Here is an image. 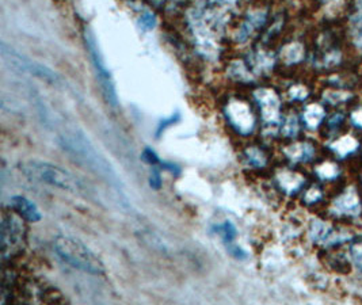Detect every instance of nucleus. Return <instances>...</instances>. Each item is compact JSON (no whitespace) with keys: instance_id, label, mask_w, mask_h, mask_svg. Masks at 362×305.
I'll use <instances>...</instances> for the list:
<instances>
[{"instance_id":"obj_28","label":"nucleus","mask_w":362,"mask_h":305,"mask_svg":"<svg viewBox=\"0 0 362 305\" xmlns=\"http://www.w3.org/2000/svg\"><path fill=\"white\" fill-rule=\"evenodd\" d=\"M289 96L292 97V99H298V100H301V99H305V97L308 96V91H307L303 86H295V87H292V88H291Z\"/></svg>"},{"instance_id":"obj_8","label":"nucleus","mask_w":362,"mask_h":305,"mask_svg":"<svg viewBox=\"0 0 362 305\" xmlns=\"http://www.w3.org/2000/svg\"><path fill=\"white\" fill-rule=\"evenodd\" d=\"M254 98L261 109V115L266 125H274L280 121L281 102L276 91L270 88H259L254 93Z\"/></svg>"},{"instance_id":"obj_24","label":"nucleus","mask_w":362,"mask_h":305,"mask_svg":"<svg viewBox=\"0 0 362 305\" xmlns=\"http://www.w3.org/2000/svg\"><path fill=\"white\" fill-rule=\"evenodd\" d=\"M284 134L286 137H295L298 130V125H297V118L295 115H289L284 124Z\"/></svg>"},{"instance_id":"obj_14","label":"nucleus","mask_w":362,"mask_h":305,"mask_svg":"<svg viewBox=\"0 0 362 305\" xmlns=\"http://www.w3.org/2000/svg\"><path fill=\"white\" fill-rule=\"evenodd\" d=\"M323 118H325V110H323L322 106H319L316 103L307 106L305 110H304V114H303V120H304L305 125L308 128L313 129V130H315L322 124Z\"/></svg>"},{"instance_id":"obj_23","label":"nucleus","mask_w":362,"mask_h":305,"mask_svg":"<svg viewBox=\"0 0 362 305\" xmlns=\"http://www.w3.org/2000/svg\"><path fill=\"white\" fill-rule=\"evenodd\" d=\"M180 120H181V114L180 113H175V114L170 115L168 118L160 120V122H159V125L156 128V136L159 137L165 130H167L170 127H173V125H175L177 122H180Z\"/></svg>"},{"instance_id":"obj_12","label":"nucleus","mask_w":362,"mask_h":305,"mask_svg":"<svg viewBox=\"0 0 362 305\" xmlns=\"http://www.w3.org/2000/svg\"><path fill=\"white\" fill-rule=\"evenodd\" d=\"M279 183H280L281 189L286 194L296 193L297 190L303 186L304 183V178L298 175L296 173H289V171H284L279 174Z\"/></svg>"},{"instance_id":"obj_6","label":"nucleus","mask_w":362,"mask_h":305,"mask_svg":"<svg viewBox=\"0 0 362 305\" xmlns=\"http://www.w3.org/2000/svg\"><path fill=\"white\" fill-rule=\"evenodd\" d=\"M226 117L230 127L240 134H250L255 128V117L247 102L242 99H230L226 106Z\"/></svg>"},{"instance_id":"obj_25","label":"nucleus","mask_w":362,"mask_h":305,"mask_svg":"<svg viewBox=\"0 0 362 305\" xmlns=\"http://www.w3.org/2000/svg\"><path fill=\"white\" fill-rule=\"evenodd\" d=\"M141 159L144 163H147L149 166H156L160 163L159 156L156 155V152L152 149V148H146L144 152L141 154Z\"/></svg>"},{"instance_id":"obj_4","label":"nucleus","mask_w":362,"mask_h":305,"mask_svg":"<svg viewBox=\"0 0 362 305\" xmlns=\"http://www.w3.org/2000/svg\"><path fill=\"white\" fill-rule=\"evenodd\" d=\"M1 57L4 63L8 65L13 71L19 74H29L34 78H38L41 81H47L49 84H60V76L48 68L47 65L40 64L32 59L18 53L17 50L8 47L6 42L1 44Z\"/></svg>"},{"instance_id":"obj_16","label":"nucleus","mask_w":362,"mask_h":305,"mask_svg":"<svg viewBox=\"0 0 362 305\" xmlns=\"http://www.w3.org/2000/svg\"><path fill=\"white\" fill-rule=\"evenodd\" d=\"M303 54H304V49L297 42H292L291 45H286L285 48L282 49V53H281L282 60L286 64L298 63L303 59Z\"/></svg>"},{"instance_id":"obj_32","label":"nucleus","mask_w":362,"mask_h":305,"mask_svg":"<svg viewBox=\"0 0 362 305\" xmlns=\"http://www.w3.org/2000/svg\"><path fill=\"white\" fill-rule=\"evenodd\" d=\"M351 121H353V124L356 127L362 128V110H357V112L353 113L351 114Z\"/></svg>"},{"instance_id":"obj_21","label":"nucleus","mask_w":362,"mask_h":305,"mask_svg":"<svg viewBox=\"0 0 362 305\" xmlns=\"http://www.w3.org/2000/svg\"><path fill=\"white\" fill-rule=\"evenodd\" d=\"M329 231L327 225L323 224L320 221H315L311 226V238L316 241H326L329 236Z\"/></svg>"},{"instance_id":"obj_5","label":"nucleus","mask_w":362,"mask_h":305,"mask_svg":"<svg viewBox=\"0 0 362 305\" xmlns=\"http://www.w3.org/2000/svg\"><path fill=\"white\" fill-rule=\"evenodd\" d=\"M84 42H86V48L90 53V59L94 65L102 94L107 100V103H110L115 108L118 105V97H117V91H115V81L112 79V75L105 65L102 53L99 50L98 44L95 40V35L90 30H86L84 32Z\"/></svg>"},{"instance_id":"obj_9","label":"nucleus","mask_w":362,"mask_h":305,"mask_svg":"<svg viewBox=\"0 0 362 305\" xmlns=\"http://www.w3.org/2000/svg\"><path fill=\"white\" fill-rule=\"evenodd\" d=\"M10 204L13 205V209L17 210L18 214L21 217H23L25 220L30 221V223H38L42 219V214L40 212L38 207L34 204L33 201H30L29 198L23 197V195H14L10 200Z\"/></svg>"},{"instance_id":"obj_29","label":"nucleus","mask_w":362,"mask_h":305,"mask_svg":"<svg viewBox=\"0 0 362 305\" xmlns=\"http://www.w3.org/2000/svg\"><path fill=\"white\" fill-rule=\"evenodd\" d=\"M160 166H162L163 170L170 171V173H173V174H175V175H180V173H181V168H180L175 163H171V161H160Z\"/></svg>"},{"instance_id":"obj_20","label":"nucleus","mask_w":362,"mask_h":305,"mask_svg":"<svg viewBox=\"0 0 362 305\" xmlns=\"http://www.w3.org/2000/svg\"><path fill=\"white\" fill-rule=\"evenodd\" d=\"M316 173L323 179H332L339 174V170L334 163H323L316 168Z\"/></svg>"},{"instance_id":"obj_2","label":"nucleus","mask_w":362,"mask_h":305,"mask_svg":"<svg viewBox=\"0 0 362 305\" xmlns=\"http://www.w3.org/2000/svg\"><path fill=\"white\" fill-rule=\"evenodd\" d=\"M19 170L26 178L33 182L45 183L53 188L62 189L68 193L81 194L84 197H90L93 190L82 178L74 175L56 164L48 161H30L19 164Z\"/></svg>"},{"instance_id":"obj_15","label":"nucleus","mask_w":362,"mask_h":305,"mask_svg":"<svg viewBox=\"0 0 362 305\" xmlns=\"http://www.w3.org/2000/svg\"><path fill=\"white\" fill-rule=\"evenodd\" d=\"M329 146H331V149H332L337 155H339V156L344 158L346 155L351 154L353 151H356L357 146H358V143H357V140H356L354 137L345 136V137L337 140L335 143H332Z\"/></svg>"},{"instance_id":"obj_31","label":"nucleus","mask_w":362,"mask_h":305,"mask_svg":"<svg viewBox=\"0 0 362 305\" xmlns=\"http://www.w3.org/2000/svg\"><path fill=\"white\" fill-rule=\"evenodd\" d=\"M353 258L358 267L362 269V244H357L356 247H353Z\"/></svg>"},{"instance_id":"obj_33","label":"nucleus","mask_w":362,"mask_h":305,"mask_svg":"<svg viewBox=\"0 0 362 305\" xmlns=\"http://www.w3.org/2000/svg\"><path fill=\"white\" fill-rule=\"evenodd\" d=\"M165 1H167V0H151V3H152L155 7H159V8L165 6Z\"/></svg>"},{"instance_id":"obj_27","label":"nucleus","mask_w":362,"mask_h":305,"mask_svg":"<svg viewBox=\"0 0 362 305\" xmlns=\"http://www.w3.org/2000/svg\"><path fill=\"white\" fill-rule=\"evenodd\" d=\"M227 246V251L230 253V255L236 259H245L247 257L246 251L243 248H240L239 246H236L235 243H230V244H226Z\"/></svg>"},{"instance_id":"obj_7","label":"nucleus","mask_w":362,"mask_h":305,"mask_svg":"<svg viewBox=\"0 0 362 305\" xmlns=\"http://www.w3.org/2000/svg\"><path fill=\"white\" fill-rule=\"evenodd\" d=\"M25 239V226L16 216H4L0 228L1 257L11 255Z\"/></svg>"},{"instance_id":"obj_19","label":"nucleus","mask_w":362,"mask_h":305,"mask_svg":"<svg viewBox=\"0 0 362 305\" xmlns=\"http://www.w3.org/2000/svg\"><path fill=\"white\" fill-rule=\"evenodd\" d=\"M353 29H354V42L362 48V6H358L357 13L351 18Z\"/></svg>"},{"instance_id":"obj_11","label":"nucleus","mask_w":362,"mask_h":305,"mask_svg":"<svg viewBox=\"0 0 362 305\" xmlns=\"http://www.w3.org/2000/svg\"><path fill=\"white\" fill-rule=\"evenodd\" d=\"M315 149L310 143H296L285 148V155L292 161L305 163L313 159Z\"/></svg>"},{"instance_id":"obj_10","label":"nucleus","mask_w":362,"mask_h":305,"mask_svg":"<svg viewBox=\"0 0 362 305\" xmlns=\"http://www.w3.org/2000/svg\"><path fill=\"white\" fill-rule=\"evenodd\" d=\"M266 21V13L264 11H255L251 13L250 16L245 19V22L242 23L239 33H238V40L240 42H246L248 38L254 34L255 30H258Z\"/></svg>"},{"instance_id":"obj_1","label":"nucleus","mask_w":362,"mask_h":305,"mask_svg":"<svg viewBox=\"0 0 362 305\" xmlns=\"http://www.w3.org/2000/svg\"><path fill=\"white\" fill-rule=\"evenodd\" d=\"M59 144L63 151L68 154L78 164H81L97 177L103 179L107 185L112 186L119 201L129 207L128 197L125 194V186L117 174L115 167L109 159L102 155L95 145L90 142V139L83 133L82 130H69L59 136Z\"/></svg>"},{"instance_id":"obj_3","label":"nucleus","mask_w":362,"mask_h":305,"mask_svg":"<svg viewBox=\"0 0 362 305\" xmlns=\"http://www.w3.org/2000/svg\"><path fill=\"white\" fill-rule=\"evenodd\" d=\"M54 248L56 254L63 259V262L83 273L102 275L106 272L100 258L75 238L59 236L54 241Z\"/></svg>"},{"instance_id":"obj_18","label":"nucleus","mask_w":362,"mask_h":305,"mask_svg":"<svg viewBox=\"0 0 362 305\" xmlns=\"http://www.w3.org/2000/svg\"><path fill=\"white\" fill-rule=\"evenodd\" d=\"M246 158H247L248 164L254 166V167H264L266 164V155L262 149L257 148V146H251L246 151Z\"/></svg>"},{"instance_id":"obj_26","label":"nucleus","mask_w":362,"mask_h":305,"mask_svg":"<svg viewBox=\"0 0 362 305\" xmlns=\"http://www.w3.org/2000/svg\"><path fill=\"white\" fill-rule=\"evenodd\" d=\"M162 183H163V180H162L160 171L155 168V170L151 173V175H149V186H151V189H153V190H159V189L162 188Z\"/></svg>"},{"instance_id":"obj_22","label":"nucleus","mask_w":362,"mask_h":305,"mask_svg":"<svg viewBox=\"0 0 362 305\" xmlns=\"http://www.w3.org/2000/svg\"><path fill=\"white\" fill-rule=\"evenodd\" d=\"M139 25H140V28L143 29V30H153L155 29V26H156V16L153 13H151V11H144L141 16H140V19H139Z\"/></svg>"},{"instance_id":"obj_30","label":"nucleus","mask_w":362,"mask_h":305,"mask_svg":"<svg viewBox=\"0 0 362 305\" xmlns=\"http://www.w3.org/2000/svg\"><path fill=\"white\" fill-rule=\"evenodd\" d=\"M319 200H320V192L317 189H311L308 193L305 194V198H304L307 204H315Z\"/></svg>"},{"instance_id":"obj_17","label":"nucleus","mask_w":362,"mask_h":305,"mask_svg":"<svg viewBox=\"0 0 362 305\" xmlns=\"http://www.w3.org/2000/svg\"><path fill=\"white\" fill-rule=\"evenodd\" d=\"M216 231L218 232V235L221 236V239H223V241H224L226 244L233 243L235 239H236V236H238V229H236V226L232 224L230 221H228V220L224 221L223 224L217 225Z\"/></svg>"},{"instance_id":"obj_13","label":"nucleus","mask_w":362,"mask_h":305,"mask_svg":"<svg viewBox=\"0 0 362 305\" xmlns=\"http://www.w3.org/2000/svg\"><path fill=\"white\" fill-rule=\"evenodd\" d=\"M334 208L338 210V213L356 214L360 210V202L356 194H344L341 198L337 200V202L334 204Z\"/></svg>"}]
</instances>
